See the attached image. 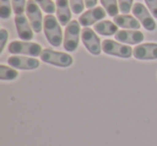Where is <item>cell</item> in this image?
<instances>
[{"mask_svg":"<svg viewBox=\"0 0 157 146\" xmlns=\"http://www.w3.org/2000/svg\"><path fill=\"white\" fill-rule=\"evenodd\" d=\"M61 25L59 24L57 17H55L53 14H48L44 16L43 22V30L48 42L54 47L60 46L63 43V35L61 30Z\"/></svg>","mask_w":157,"mask_h":146,"instance_id":"obj_1","label":"cell"},{"mask_svg":"<svg viewBox=\"0 0 157 146\" xmlns=\"http://www.w3.org/2000/svg\"><path fill=\"white\" fill-rule=\"evenodd\" d=\"M40 58L43 62L60 68H68L73 63V57L68 53L57 52L51 48H44Z\"/></svg>","mask_w":157,"mask_h":146,"instance_id":"obj_2","label":"cell"},{"mask_svg":"<svg viewBox=\"0 0 157 146\" xmlns=\"http://www.w3.org/2000/svg\"><path fill=\"white\" fill-rule=\"evenodd\" d=\"M81 25L78 21L73 20L66 26L65 35H63V48L67 52L72 53L76 51L80 43V38H81Z\"/></svg>","mask_w":157,"mask_h":146,"instance_id":"obj_3","label":"cell"},{"mask_svg":"<svg viewBox=\"0 0 157 146\" xmlns=\"http://www.w3.org/2000/svg\"><path fill=\"white\" fill-rule=\"evenodd\" d=\"M9 53L13 55H25L29 57H38L42 53V46L36 42L12 41L8 46Z\"/></svg>","mask_w":157,"mask_h":146,"instance_id":"obj_4","label":"cell"},{"mask_svg":"<svg viewBox=\"0 0 157 146\" xmlns=\"http://www.w3.org/2000/svg\"><path fill=\"white\" fill-rule=\"evenodd\" d=\"M102 52L110 56H115L118 58H130L133 56V48H131L128 44H123L114 40H103L102 42Z\"/></svg>","mask_w":157,"mask_h":146,"instance_id":"obj_5","label":"cell"},{"mask_svg":"<svg viewBox=\"0 0 157 146\" xmlns=\"http://www.w3.org/2000/svg\"><path fill=\"white\" fill-rule=\"evenodd\" d=\"M81 40L84 47L92 55L98 56L102 52V43L99 37L96 35V31L90 27H84L81 32Z\"/></svg>","mask_w":157,"mask_h":146,"instance_id":"obj_6","label":"cell"},{"mask_svg":"<svg viewBox=\"0 0 157 146\" xmlns=\"http://www.w3.org/2000/svg\"><path fill=\"white\" fill-rule=\"evenodd\" d=\"M26 15L29 20L31 27L36 33H40L43 29L44 17H42V13L40 7L35 0H27L26 5Z\"/></svg>","mask_w":157,"mask_h":146,"instance_id":"obj_7","label":"cell"},{"mask_svg":"<svg viewBox=\"0 0 157 146\" xmlns=\"http://www.w3.org/2000/svg\"><path fill=\"white\" fill-rule=\"evenodd\" d=\"M132 14L140 22V24L144 27L147 31H154L157 27V24L153 17L154 16L151 15L150 11L146 9L144 5L140 2H137L133 5L132 7Z\"/></svg>","mask_w":157,"mask_h":146,"instance_id":"obj_8","label":"cell"},{"mask_svg":"<svg viewBox=\"0 0 157 146\" xmlns=\"http://www.w3.org/2000/svg\"><path fill=\"white\" fill-rule=\"evenodd\" d=\"M10 67L17 70H36L40 67V61L36 57L13 55L8 58Z\"/></svg>","mask_w":157,"mask_h":146,"instance_id":"obj_9","label":"cell"},{"mask_svg":"<svg viewBox=\"0 0 157 146\" xmlns=\"http://www.w3.org/2000/svg\"><path fill=\"white\" fill-rule=\"evenodd\" d=\"M14 23L20 39H22L23 41H30L33 39V29L29 23L28 17H26L24 14L15 15Z\"/></svg>","mask_w":157,"mask_h":146,"instance_id":"obj_10","label":"cell"},{"mask_svg":"<svg viewBox=\"0 0 157 146\" xmlns=\"http://www.w3.org/2000/svg\"><path fill=\"white\" fill-rule=\"evenodd\" d=\"M133 57L138 60H156L157 43L138 44L133 48Z\"/></svg>","mask_w":157,"mask_h":146,"instance_id":"obj_11","label":"cell"},{"mask_svg":"<svg viewBox=\"0 0 157 146\" xmlns=\"http://www.w3.org/2000/svg\"><path fill=\"white\" fill-rule=\"evenodd\" d=\"M105 17V10L102 7H96L82 14L78 18V23L83 27H90L94 24H97V22L102 21Z\"/></svg>","mask_w":157,"mask_h":146,"instance_id":"obj_12","label":"cell"},{"mask_svg":"<svg viewBox=\"0 0 157 146\" xmlns=\"http://www.w3.org/2000/svg\"><path fill=\"white\" fill-rule=\"evenodd\" d=\"M116 41L121 43H125L131 45V44H140L144 40V35L140 30H130V29H124L116 32L114 36Z\"/></svg>","mask_w":157,"mask_h":146,"instance_id":"obj_13","label":"cell"},{"mask_svg":"<svg viewBox=\"0 0 157 146\" xmlns=\"http://www.w3.org/2000/svg\"><path fill=\"white\" fill-rule=\"evenodd\" d=\"M68 0H56L57 20L61 26H67L71 22V8Z\"/></svg>","mask_w":157,"mask_h":146,"instance_id":"obj_14","label":"cell"},{"mask_svg":"<svg viewBox=\"0 0 157 146\" xmlns=\"http://www.w3.org/2000/svg\"><path fill=\"white\" fill-rule=\"evenodd\" d=\"M113 22L118 27L124 29H130V30H139L140 22L132 15L129 14H122V15H116L113 18Z\"/></svg>","mask_w":157,"mask_h":146,"instance_id":"obj_15","label":"cell"},{"mask_svg":"<svg viewBox=\"0 0 157 146\" xmlns=\"http://www.w3.org/2000/svg\"><path fill=\"white\" fill-rule=\"evenodd\" d=\"M94 29L101 36H115L118 31V26L111 21H100L95 24Z\"/></svg>","mask_w":157,"mask_h":146,"instance_id":"obj_16","label":"cell"},{"mask_svg":"<svg viewBox=\"0 0 157 146\" xmlns=\"http://www.w3.org/2000/svg\"><path fill=\"white\" fill-rule=\"evenodd\" d=\"M20 75L18 71L12 67L0 65V80L1 81H14Z\"/></svg>","mask_w":157,"mask_h":146,"instance_id":"obj_17","label":"cell"},{"mask_svg":"<svg viewBox=\"0 0 157 146\" xmlns=\"http://www.w3.org/2000/svg\"><path fill=\"white\" fill-rule=\"evenodd\" d=\"M101 6L105 10L109 16L111 17H115L116 15H118V11H120V8H118V1L117 0H100Z\"/></svg>","mask_w":157,"mask_h":146,"instance_id":"obj_18","label":"cell"},{"mask_svg":"<svg viewBox=\"0 0 157 146\" xmlns=\"http://www.w3.org/2000/svg\"><path fill=\"white\" fill-rule=\"evenodd\" d=\"M11 0H0V17L2 20L10 18L13 11V8H11Z\"/></svg>","mask_w":157,"mask_h":146,"instance_id":"obj_19","label":"cell"},{"mask_svg":"<svg viewBox=\"0 0 157 146\" xmlns=\"http://www.w3.org/2000/svg\"><path fill=\"white\" fill-rule=\"evenodd\" d=\"M35 1L45 13L53 14L54 12H56V5L52 0H35Z\"/></svg>","mask_w":157,"mask_h":146,"instance_id":"obj_20","label":"cell"},{"mask_svg":"<svg viewBox=\"0 0 157 146\" xmlns=\"http://www.w3.org/2000/svg\"><path fill=\"white\" fill-rule=\"evenodd\" d=\"M70 2V8H71V11L74 14H81L84 11V8H85V2L84 0H69Z\"/></svg>","mask_w":157,"mask_h":146,"instance_id":"obj_21","label":"cell"},{"mask_svg":"<svg viewBox=\"0 0 157 146\" xmlns=\"http://www.w3.org/2000/svg\"><path fill=\"white\" fill-rule=\"evenodd\" d=\"M11 1L15 15H20V14H23L24 11H26V0H11Z\"/></svg>","mask_w":157,"mask_h":146,"instance_id":"obj_22","label":"cell"},{"mask_svg":"<svg viewBox=\"0 0 157 146\" xmlns=\"http://www.w3.org/2000/svg\"><path fill=\"white\" fill-rule=\"evenodd\" d=\"M118 1V8L120 11L123 14H128L129 11L132 10L133 7V0H117Z\"/></svg>","mask_w":157,"mask_h":146,"instance_id":"obj_23","label":"cell"},{"mask_svg":"<svg viewBox=\"0 0 157 146\" xmlns=\"http://www.w3.org/2000/svg\"><path fill=\"white\" fill-rule=\"evenodd\" d=\"M9 39V33L5 28L0 29V54L3 52L6 45H7V41Z\"/></svg>","mask_w":157,"mask_h":146,"instance_id":"obj_24","label":"cell"},{"mask_svg":"<svg viewBox=\"0 0 157 146\" xmlns=\"http://www.w3.org/2000/svg\"><path fill=\"white\" fill-rule=\"evenodd\" d=\"M146 3V7L150 10L152 15L157 18V0H144Z\"/></svg>","mask_w":157,"mask_h":146,"instance_id":"obj_25","label":"cell"},{"mask_svg":"<svg viewBox=\"0 0 157 146\" xmlns=\"http://www.w3.org/2000/svg\"><path fill=\"white\" fill-rule=\"evenodd\" d=\"M84 2H85V7L87 9H94V8H96L98 0H84Z\"/></svg>","mask_w":157,"mask_h":146,"instance_id":"obj_26","label":"cell"}]
</instances>
